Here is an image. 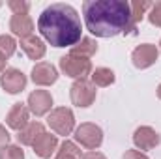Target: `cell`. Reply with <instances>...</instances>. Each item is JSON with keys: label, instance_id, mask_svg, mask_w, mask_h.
Segmentation results:
<instances>
[{"label": "cell", "instance_id": "6da1fadb", "mask_svg": "<svg viewBox=\"0 0 161 159\" xmlns=\"http://www.w3.org/2000/svg\"><path fill=\"white\" fill-rule=\"evenodd\" d=\"M82 15L86 30L96 38H114L135 30L131 25V8L125 0H86Z\"/></svg>", "mask_w": 161, "mask_h": 159}, {"label": "cell", "instance_id": "7a4b0ae2", "mask_svg": "<svg viewBox=\"0 0 161 159\" xmlns=\"http://www.w3.org/2000/svg\"><path fill=\"white\" fill-rule=\"evenodd\" d=\"M38 30L53 47H73L80 41L82 25L73 6L56 2L41 11Z\"/></svg>", "mask_w": 161, "mask_h": 159}, {"label": "cell", "instance_id": "3957f363", "mask_svg": "<svg viewBox=\"0 0 161 159\" xmlns=\"http://www.w3.org/2000/svg\"><path fill=\"white\" fill-rule=\"evenodd\" d=\"M60 69L71 79L82 80L92 73V62L84 56H77V54L69 52L60 58Z\"/></svg>", "mask_w": 161, "mask_h": 159}, {"label": "cell", "instance_id": "277c9868", "mask_svg": "<svg viewBox=\"0 0 161 159\" xmlns=\"http://www.w3.org/2000/svg\"><path fill=\"white\" fill-rule=\"evenodd\" d=\"M49 127L56 133V135H69L75 127V116H73V111L68 109V107H58L54 111H51L49 118H47Z\"/></svg>", "mask_w": 161, "mask_h": 159}, {"label": "cell", "instance_id": "5b68a950", "mask_svg": "<svg viewBox=\"0 0 161 159\" xmlns=\"http://www.w3.org/2000/svg\"><path fill=\"white\" fill-rule=\"evenodd\" d=\"M75 140L79 142L80 146L88 148V150H96L103 142V131H101L99 125L84 122V123H80L79 127L75 129Z\"/></svg>", "mask_w": 161, "mask_h": 159}, {"label": "cell", "instance_id": "8992f818", "mask_svg": "<svg viewBox=\"0 0 161 159\" xmlns=\"http://www.w3.org/2000/svg\"><path fill=\"white\" fill-rule=\"evenodd\" d=\"M69 97H71V103L75 107L86 109L96 101V86L86 79L75 80L69 88Z\"/></svg>", "mask_w": 161, "mask_h": 159}, {"label": "cell", "instance_id": "52a82bcc", "mask_svg": "<svg viewBox=\"0 0 161 159\" xmlns=\"http://www.w3.org/2000/svg\"><path fill=\"white\" fill-rule=\"evenodd\" d=\"M158 56H159V51H158L156 45H152V43H142V45L135 47V51H133V54H131V60H133V66H135V68L146 69V68H150L152 64H156Z\"/></svg>", "mask_w": 161, "mask_h": 159}, {"label": "cell", "instance_id": "ba28073f", "mask_svg": "<svg viewBox=\"0 0 161 159\" xmlns=\"http://www.w3.org/2000/svg\"><path fill=\"white\" fill-rule=\"evenodd\" d=\"M0 84L8 94H19L26 86V75L15 68H9L0 75Z\"/></svg>", "mask_w": 161, "mask_h": 159}, {"label": "cell", "instance_id": "9c48e42d", "mask_svg": "<svg viewBox=\"0 0 161 159\" xmlns=\"http://www.w3.org/2000/svg\"><path fill=\"white\" fill-rule=\"evenodd\" d=\"M28 111L36 116H43L51 111L53 107V96L47 90H34L28 96Z\"/></svg>", "mask_w": 161, "mask_h": 159}, {"label": "cell", "instance_id": "30bf717a", "mask_svg": "<svg viewBox=\"0 0 161 159\" xmlns=\"http://www.w3.org/2000/svg\"><path fill=\"white\" fill-rule=\"evenodd\" d=\"M56 79H58V71L49 62H38L32 68V80H34V84L49 86V84H54Z\"/></svg>", "mask_w": 161, "mask_h": 159}, {"label": "cell", "instance_id": "8fae6325", "mask_svg": "<svg viewBox=\"0 0 161 159\" xmlns=\"http://www.w3.org/2000/svg\"><path fill=\"white\" fill-rule=\"evenodd\" d=\"M133 142L139 150H152L159 144V135L156 133V129L148 125H141L133 133Z\"/></svg>", "mask_w": 161, "mask_h": 159}, {"label": "cell", "instance_id": "7c38bea8", "mask_svg": "<svg viewBox=\"0 0 161 159\" xmlns=\"http://www.w3.org/2000/svg\"><path fill=\"white\" fill-rule=\"evenodd\" d=\"M28 116H30V111L23 105V103H15L13 107H11V111L8 112V116H6V123L11 127V129H15V131H21V129H25L30 122H28Z\"/></svg>", "mask_w": 161, "mask_h": 159}, {"label": "cell", "instance_id": "4fadbf2b", "mask_svg": "<svg viewBox=\"0 0 161 159\" xmlns=\"http://www.w3.org/2000/svg\"><path fill=\"white\" fill-rule=\"evenodd\" d=\"M9 30L19 36L21 40L25 38H30L32 32H34V23L32 19L28 17V13H23V15H13L11 21H9Z\"/></svg>", "mask_w": 161, "mask_h": 159}, {"label": "cell", "instance_id": "5bb4252c", "mask_svg": "<svg viewBox=\"0 0 161 159\" xmlns=\"http://www.w3.org/2000/svg\"><path fill=\"white\" fill-rule=\"evenodd\" d=\"M56 146H58V139H56V135H51V133L45 131L40 139L34 142L32 148H34V154H36V156L47 159V157H51V156L54 154Z\"/></svg>", "mask_w": 161, "mask_h": 159}, {"label": "cell", "instance_id": "9a60e30c", "mask_svg": "<svg viewBox=\"0 0 161 159\" xmlns=\"http://www.w3.org/2000/svg\"><path fill=\"white\" fill-rule=\"evenodd\" d=\"M21 49L26 52V56H28L30 60H41V58L45 56V51H47L43 40L38 38V36H34V34H32L30 38L21 40Z\"/></svg>", "mask_w": 161, "mask_h": 159}, {"label": "cell", "instance_id": "2e32d148", "mask_svg": "<svg viewBox=\"0 0 161 159\" xmlns=\"http://www.w3.org/2000/svg\"><path fill=\"white\" fill-rule=\"evenodd\" d=\"M43 133H45L43 123H40V122H30L25 129L19 131L17 140H19L21 144H25V146H34V142L40 139Z\"/></svg>", "mask_w": 161, "mask_h": 159}, {"label": "cell", "instance_id": "e0dca14e", "mask_svg": "<svg viewBox=\"0 0 161 159\" xmlns=\"http://www.w3.org/2000/svg\"><path fill=\"white\" fill-rule=\"evenodd\" d=\"M97 52V43L90 38H80V41L77 45L71 47V54H77V56H84V58H90Z\"/></svg>", "mask_w": 161, "mask_h": 159}, {"label": "cell", "instance_id": "ac0fdd59", "mask_svg": "<svg viewBox=\"0 0 161 159\" xmlns=\"http://www.w3.org/2000/svg\"><path fill=\"white\" fill-rule=\"evenodd\" d=\"M129 8H131V25L135 28L142 21V17L146 15V11L152 8V2H148V0H135V2L129 4Z\"/></svg>", "mask_w": 161, "mask_h": 159}, {"label": "cell", "instance_id": "d6986e66", "mask_svg": "<svg viewBox=\"0 0 161 159\" xmlns=\"http://www.w3.org/2000/svg\"><path fill=\"white\" fill-rule=\"evenodd\" d=\"M114 82V71L109 68H96L92 71V84L94 86H111Z\"/></svg>", "mask_w": 161, "mask_h": 159}, {"label": "cell", "instance_id": "ffe728a7", "mask_svg": "<svg viewBox=\"0 0 161 159\" xmlns=\"http://www.w3.org/2000/svg\"><path fill=\"white\" fill-rule=\"evenodd\" d=\"M80 157H82L80 150L77 148V144L71 142V140H64L60 144L58 154H56V159H80Z\"/></svg>", "mask_w": 161, "mask_h": 159}, {"label": "cell", "instance_id": "44dd1931", "mask_svg": "<svg viewBox=\"0 0 161 159\" xmlns=\"http://www.w3.org/2000/svg\"><path fill=\"white\" fill-rule=\"evenodd\" d=\"M15 49H17V43H15V40H13L11 36H0V54H2L6 60H8L9 56H13Z\"/></svg>", "mask_w": 161, "mask_h": 159}, {"label": "cell", "instance_id": "7402d4cb", "mask_svg": "<svg viewBox=\"0 0 161 159\" xmlns=\"http://www.w3.org/2000/svg\"><path fill=\"white\" fill-rule=\"evenodd\" d=\"M0 159H25V152L19 146H6L0 150Z\"/></svg>", "mask_w": 161, "mask_h": 159}, {"label": "cell", "instance_id": "603a6c76", "mask_svg": "<svg viewBox=\"0 0 161 159\" xmlns=\"http://www.w3.org/2000/svg\"><path fill=\"white\" fill-rule=\"evenodd\" d=\"M148 21L154 25V26H159L161 28V2L152 4L150 11H148Z\"/></svg>", "mask_w": 161, "mask_h": 159}, {"label": "cell", "instance_id": "cb8c5ba5", "mask_svg": "<svg viewBox=\"0 0 161 159\" xmlns=\"http://www.w3.org/2000/svg\"><path fill=\"white\" fill-rule=\"evenodd\" d=\"M8 6L11 8L13 15H23V13H28V9H30V4L23 2V0H9Z\"/></svg>", "mask_w": 161, "mask_h": 159}, {"label": "cell", "instance_id": "d4e9b609", "mask_svg": "<svg viewBox=\"0 0 161 159\" xmlns=\"http://www.w3.org/2000/svg\"><path fill=\"white\" fill-rule=\"evenodd\" d=\"M124 159H148V156H144V154L139 152V150H127V152L124 154Z\"/></svg>", "mask_w": 161, "mask_h": 159}, {"label": "cell", "instance_id": "484cf974", "mask_svg": "<svg viewBox=\"0 0 161 159\" xmlns=\"http://www.w3.org/2000/svg\"><path fill=\"white\" fill-rule=\"evenodd\" d=\"M9 142V133L4 125H0V148H6Z\"/></svg>", "mask_w": 161, "mask_h": 159}, {"label": "cell", "instance_id": "4316f807", "mask_svg": "<svg viewBox=\"0 0 161 159\" xmlns=\"http://www.w3.org/2000/svg\"><path fill=\"white\" fill-rule=\"evenodd\" d=\"M82 159H107V157L99 152H86V154H82Z\"/></svg>", "mask_w": 161, "mask_h": 159}, {"label": "cell", "instance_id": "83f0119b", "mask_svg": "<svg viewBox=\"0 0 161 159\" xmlns=\"http://www.w3.org/2000/svg\"><path fill=\"white\" fill-rule=\"evenodd\" d=\"M6 62H8V60L0 54V73H4V71H6Z\"/></svg>", "mask_w": 161, "mask_h": 159}, {"label": "cell", "instance_id": "f1b7e54d", "mask_svg": "<svg viewBox=\"0 0 161 159\" xmlns=\"http://www.w3.org/2000/svg\"><path fill=\"white\" fill-rule=\"evenodd\" d=\"M158 97H159V99H161V84H159V86H158Z\"/></svg>", "mask_w": 161, "mask_h": 159}, {"label": "cell", "instance_id": "f546056e", "mask_svg": "<svg viewBox=\"0 0 161 159\" xmlns=\"http://www.w3.org/2000/svg\"><path fill=\"white\" fill-rule=\"evenodd\" d=\"M0 6H2V2H0Z\"/></svg>", "mask_w": 161, "mask_h": 159}, {"label": "cell", "instance_id": "4dcf8cb0", "mask_svg": "<svg viewBox=\"0 0 161 159\" xmlns=\"http://www.w3.org/2000/svg\"><path fill=\"white\" fill-rule=\"evenodd\" d=\"M159 45H161V41H159Z\"/></svg>", "mask_w": 161, "mask_h": 159}]
</instances>
